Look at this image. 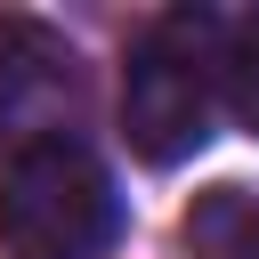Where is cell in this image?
Returning <instances> with one entry per match:
<instances>
[{
    "label": "cell",
    "instance_id": "cell-1",
    "mask_svg": "<svg viewBox=\"0 0 259 259\" xmlns=\"http://www.w3.org/2000/svg\"><path fill=\"white\" fill-rule=\"evenodd\" d=\"M227 16L202 8V0H178L162 8L138 40H130V65H121V138L138 162L154 170H178L210 146V121L227 113Z\"/></svg>",
    "mask_w": 259,
    "mask_h": 259
},
{
    "label": "cell",
    "instance_id": "cell-5",
    "mask_svg": "<svg viewBox=\"0 0 259 259\" xmlns=\"http://www.w3.org/2000/svg\"><path fill=\"white\" fill-rule=\"evenodd\" d=\"M219 89H227V121L243 138H259V8L227 16V73H219Z\"/></svg>",
    "mask_w": 259,
    "mask_h": 259
},
{
    "label": "cell",
    "instance_id": "cell-3",
    "mask_svg": "<svg viewBox=\"0 0 259 259\" xmlns=\"http://www.w3.org/2000/svg\"><path fill=\"white\" fill-rule=\"evenodd\" d=\"M73 105H81L73 40H57L32 16H0V138H8V154L40 146V138H65Z\"/></svg>",
    "mask_w": 259,
    "mask_h": 259
},
{
    "label": "cell",
    "instance_id": "cell-2",
    "mask_svg": "<svg viewBox=\"0 0 259 259\" xmlns=\"http://www.w3.org/2000/svg\"><path fill=\"white\" fill-rule=\"evenodd\" d=\"M121 186L89 138H40L0 162V259H105L121 243Z\"/></svg>",
    "mask_w": 259,
    "mask_h": 259
},
{
    "label": "cell",
    "instance_id": "cell-4",
    "mask_svg": "<svg viewBox=\"0 0 259 259\" xmlns=\"http://www.w3.org/2000/svg\"><path fill=\"white\" fill-rule=\"evenodd\" d=\"M186 259H259V194L251 186H202L178 219Z\"/></svg>",
    "mask_w": 259,
    "mask_h": 259
}]
</instances>
